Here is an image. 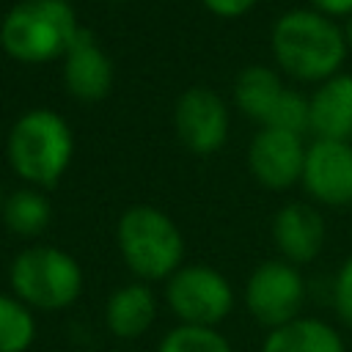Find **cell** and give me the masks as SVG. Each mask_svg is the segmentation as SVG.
I'll list each match as a JSON object with an SVG mask.
<instances>
[{"instance_id":"obj_2","label":"cell","mask_w":352,"mask_h":352,"mask_svg":"<svg viewBox=\"0 0 352 352\" xmlns=\"http://www.w3.org/2000/svg\"><path fill=\"white\" fill-rule=\"evenodd\" d=\"M77 30V14L69 0H22L6 14L0 44L16 60L44 63L66 55Z\"/></svg>"},{"instance_id":"obj_19","label":"cell","mask_w":352,"mask_h":352,"mask_svg":"<svg viewBox=\"0 0 352 352\" xmlns=\"http://www.w3.org/2000/svg\"><path fill=\"white\" fill-rule=\"evenodd\" d=\"M157 352H234L231 341L217 327L176 324L157 344Z\"/></svg>"},{"instance_id":"obj_6","label":"cell","mask_w":352,"mask_h":352,"mask_svg":"<svg viewBox=\"0 0 352 352\" xmlns=\"http://www.w3.org/2000/svg\"><path fill=\"white\" fill-rule=\"evenodd\" d=\"M165 302L179 324L217 327L234 308V289L214 267L187 264L168 278Z\"/></svg>"},{"instance_id":"obj_21","label":"cell","mask_w":352,"mask_h":352,"mask_svg":"<svg viewBox=\"0 0 352 352\" xmlns=\"http://www.w3.org/2000/svg\"><path fill=\"white\" fill-rule=\"evenodd\" d=\"M333 305H336V314L341 316V322L352 327V258H346L344 267L336 275V283H333Z\"/></svg>"},{"instance_id":"obj_15","label":"cell","mask_w":352,"mask_h":352,"mask_svg":"<svg viewBox=\"0 0 352 352\" xmlns=\"http://www.w3.org/2000/svg\"><path fill=\"white\" fill-rule=\"evenodd\" d=\"M261 352H346L341 333L314 316H297L267 333Z\"/></svg>"},{"instance_id":"obj_3","label":"cell","mask_w":352,"mask_h":352,"mask_svg":"<svg viewBox=\"0 0 352 352\" xmlns=\"http://www.w3.org/2000/svg\"><path fill=\"white\" fill-rule=\"evenodd\" d=\"M118 250L132 275L143 283L168 280L184 258V239L176 223L154 206H132L116 228Z\"/></svg>"},{"instance_id":"obj_20","label":"cell","mask_w":352,"mask_h":352,"mask_svg":"<svg viewBox=\"0 0 352 352\" xmlns=\"http://www.w3.org/2000/svg\"><path fill=\"white\" fill-rule=\"evenodd\" d=\"M264 126H272V129H283V132H294L300 135L302 129L311 126V113H308V99L297 91H289L283 88L278 102L272 104Z\"/></svg>"},{"instance_id":"obj_18","label":"cell","mask_w":352,"mask_h":352,"mask_svg":"<svg viewBox=\"0 0 352 352\" xmlns=\"http://www.w3.org/2000/svg\"><path fill=\"white\" fill-rule=\"evenodd\" d=\"M36 341L33 311L11 297L0 294V352H28Z\"/></svg>"},{"instance_id":"obj_5","label":"cell","mask_w":352,"mask_h":352,"mask_svg":"<svg viewBox=\"0 0 352 352\" xmlns=\"http://www.w3.org/2000/svg\"><path fill=\"white\" fill-rule=\"evenodd\" d=\"M72 132L52 110L25 113L8 132V162L30 184L52 187L72 160Z\"/></svg>"},{"instance_id":"obj_11","label":"cell","mask_w":352,"mask_h":352,"mask_svg":"<svg viewBox=\"0 0 352 352\" xmlns=\"http://www.w3.org/2000/svg\"><path fill=\"white\" fill-rule=\"evenodd\" d=\"M63 80L72 96L96 102L110 94L113 88V63L110 58L96 47L94 36L88 30H77L74 41L66 50V66Z\"/></svg>"},{"instance_id":"obj_7","label":"cell","mask_w":352,"mask_h":352,"mask_svg":"<svg viewBox=\"0 0 352 352\" xmlns=\"http://www.w3.org/2000/svg\"><path fill=\"white\" fill-rule=\"evenodd\" d=\"M302 302L305 280L289 261H264L250 272L245 283V308L258 324L270 330L297 319Z\"/></svg>"},{"instance_id":"obj_9","label":"cell","mask_w":352,"mask_h":352,"mask_svg":"<svg viewBox=\"0 0 352 352\" xmlns=\"http://www.w3.org/2000/svg\"><path fill=\"white\" fill-rule=\"evenodd\" d=\"M305 190L327 206L352 204V146L341 140H316L305 151Z\"/></svg>"},{"instance_id":"obj_24","label":"cell","mask_w":352,"mask_h":352,"mask_svg":"<svg viewBox=\"0 0 352 352\" xmlns=\"http://www.w3.org/2000/svg\"><path fill=\"white\" fill-rule=\"evenodd\" d=\"M344 38H346V44H352V14H349V22H346V30H344Z\"/></svg>"},{"instance_id":"obj_10","label":"cell","mask_w":352,"mask_h":352,"mask_svg":"<svg viewBox=\"0 0 352 352\" xmlns=\"http://www.w3.org/2000/svg\"><path fill=\"white\" fill-rule=\"evenodd\" d=\"M248 165L264 187L270 190L292 187L297 179H302V165H305V148L300 135L264 126L248 148Z\"/></svg>"},{"instance_id":"obj_17","label":"cell","mask_w":352,"mask_h":352,"mask_svg":"<svg viewBox=\"0 0 352 352\" xmlns=\"http://www.w3.org/2000/svg\"><path fill=\"white\" fill-rule=\"evenodd\" d=\"M52 217L50 201L36 190H16L3 201V223L19 236H38Z\"/></svg>"},{"instance_id":"obj_16","label":"cell","mask_w":352,"mask_h":352,"mask_svg":"<svg viewBox=\"0 0 352 352\" xmlns=\"http://www.w3.org/2000/svg\"><path fill=\"white\" fill-rule=\"evenodd\" d=\"M283 85L278 80V74L267 66H248L239 77H236V85H234V99L239 104V110L248 116V118H256V121H267L272 104L278 102Z\"/></svg>"},{"instance_id":"obj_4","label":"cell","mask_w":352,"mask_h":352,"mask_svg":"<svg viewBox=\"0 0 352 352\" xmlns=\"http://www.w3.org/2000/svg\"><path fill=\"white\" fill-rule=\"evenodd\" d=\"M11 292L30 311H63L82 294V270L60 248H25L8 270Z\"/></svg>"},{"instance_id":"obj_14","label":"cell","mask_w":352,"mask_h":352,"mask_svg":"<svg viewBox=\"0 0 352 352\" xmlns=\"http://www.w3.org/2000/svg\"><path fill=\"white\" fill-rule=\"evenodd\" d=\"M157 319V300L154 292L143 283H126L118 286L104 305V324L107 330L121 341H135L151 330Z\"/></svg>"},{"instance_id":"obj_1","label":"cell","mask_w":352,"mask_h":352,"mask_svg":"<svg viewBox=\"0 0 352 352\" xmlns=\"http://www.w3.org/2000/svg\"><path fill=\"white\" fill-rule=\"evenodd\" d=\"M272 55L297 80H330L346 55V38L319 11H289L272 28Z\"/></svg>"},{"instance_id":"obj_13","label":"cell","mask_w":352,"mask_h":352,"mask_svg":"<svg viewBox=\"0 0 352 352\" xmlns=\"http://www.w3.org/2000/svg\"><path fill=\"white\" fill-rule=\"evenodd\" d=\"M311 129L319 140H352V74H333L308 99Z\"/></svg>"},{"instance_id":"obj_12","label":"cell","mask_w":352,"mask_h":352,"mask_svg":"<svg viewBox=\"0 0 352 352\" xmlns=\"http://www.w3.org/2000/svg\"><path fill=\"white\" fill-rule=\"evenodd\" d=\"M272 239L289 264H308L324 245V220L308 204H286L272 220Z\"/></svg>"},{"instance_id":"obj_23","label":"cell","mask_w":352,"mask_h":352,"mask_svg":"<svg viewBox=\"0 0 352 352\" xmlns=\"http://www.w3.org/2000/svg\"><path fill=\"white\" fill-rule=\"evenodd\" d=\"M319 14H352V0H311Z\"/></svg>"},{"instance_id":"obj_8","label":"cell","mask_w":352,"mask_h":352,"mask_svg":"<svg viewBox=\"0 0 352 352\" xmlns=\"http://www.w3.org/2000/svg\"><path fill=\"white\" fill-rule=\"evenodd\" d=\"M176 132L179 140L195 154H212L226 143L228 110L223 99L209 88H190L176 102Z\"/></svg>"},{"instance_id":"obj_22","label":"cell","mask_w":352,"mask_h":352,"mask_svg":"<svg viewBox=\"0 0 352 352\" xmlns=\"http://www.w3.org/2000/svg\"><path fill=\"white\" fill-rule=\"evenodd\" d=\"M256 0H204V6L217 16H239L245 14Z\"/></svg>"},{"instance_id":"obj_25","label":"cell","mask_w":352,"mask_h":352,"mask_svg":"<svg viewBox=\"0 0 352 352\" xmlns=\"http://www.w3.org/2000/svg\"><path fill=\"white\" fill-rule=\"evenodd\" d=\"M0 209H3V190H0Z\"/></svg>"}]
</instances>
